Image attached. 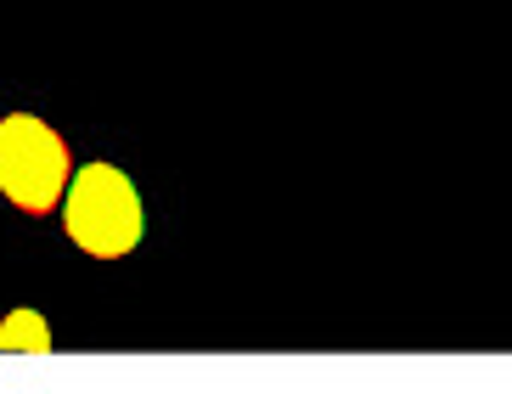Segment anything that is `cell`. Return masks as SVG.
<instances>
[{"label":"cell","mask_w":512,"mask_h":394,"mask_svg":"<svg viewBox=\"0 0 512 394\" xmlns=\"http://www.w3.org/2000/svg\"><path fill=\"white\" fill-rule=\"evenodd\" d=\"M62 226L85 254L96 259H119L141 243V197L136 181L113 164H85L68 175V192H62Z\"/></svg>","instance_id":"6da1fadb"},{"label":"cell","mask_w":512,"mask_h":394,"mask_svg":"<svg viewBox=\"0 0 512 394\" xmlns=\"http://www.w3.org/2000/svg\"><path fill=\"white\" fill-rule=\"evenodd\" d=\"M0 192L23 214H51L68 192V141L34 113L0 119Z\"/></svg>","instance_id":"7a4b0ae2"},{"label":"cell","mask_w":512,"mask_h":394,"mask_svg":"<svg viewBox=\"0 0 512 394\" xmlns=\"http://www.w3.org/2000/svg\"><path fill=\"white\" fill-rule=\"evenodd\" d=\"M0 349H29V355H46L51 349V327L40 310H12V316L0 321Z\"/></svg>","instance_id":"3957f363"}]
</instances>
